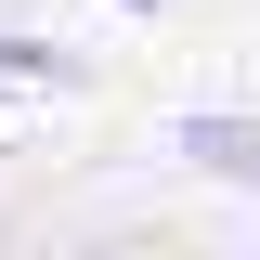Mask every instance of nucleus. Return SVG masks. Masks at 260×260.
Returning a JSON list of instances; mask_svg holds the SVG:
<instances>
[{
  "instance_id": "nucleus-1",
  "label": "nucleus",
  "mask_w": 260,
  "mask_h": 260,
  "mask_svg": "<svg viewBox=\"0 0 260 260\" xmlns=\"http://www.w3.org/2000/svg\"><path fill=\"white\" fill-rule=\"evenodd\" d=\"M169 156L182 169H208V182H234V195H260V117H169Z\"/></svg>"
},
{
  "instance_id": "nucleus-2",
  "label": "nucleus",
  "mask_w": 260,
  "mask_h": 260,
  "mask_svg": "<svg viewBox=\"0 0 260 260\" xmlns=\"http://www.w3.org/2000/svg\"><path fill=\"white\" fill-rule=\"evenodd\" d=\"M0 78H65V52L52 39H0Z\"/></svg>"
},
{
  "instance_id": "nucleus-3",
  "label": "nucleus",
  "mask_w": 260,
  "mask_h": 260,
  "mask_svg": "<svg viewBox=\"0 0 260 260\" xmlns=\"http://www.w3.org/2000/svg\"><path fill=\"white\" fill-rule=\"evenodd\" d=\"M130 13H156V0H130Z\"/></svg>"
}]
</instances>
